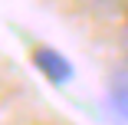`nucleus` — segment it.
I'll return each mask as SVG.
<instances>
[{
    "label": "nucleus",
    "mask_w": 128,
    "mask_h": 125,
    "mask_svg": "<svg viewBox=\"0 0 128 125\" xmlns=\"http://www.w3.org/2000/svg\"><path fill=\"white\" fill-rule=\"evenodd\" d=\"M30 59H33V69L43 79H49L53 86H66L76 76V66L66 59V53H59L56 46H36Z\"/></svg>",
    "instance_id": "obj_1"
},
{
    "label": "nucleus",
    "mask_w": 128,
    "mask_h": 125,
    "mask_svg": "<svg viewBox=\"0 0 128 125\" xmlns=\"http://www.w3.org/2000/svg\"><path fill=\"white\" fill-rule=\"evenodd\" d=\"M108 105L118 118L128 122V69H118L112 72V79H108Z\"/></svg>",
    "instance_id": "obj_2"
},
{
    "label": "nucleus",
    "mask_w": 128,
    "mask_h": 125,
    "mask_svg": "<svg viewBox=\"0 0 128 125\" xmlns=\"http://www.w3.org/2000/svg\"><path fill=\"white\" fill-rule=\"evenodd\" d=\"M79 4H82L86 10H92V13H98V17H112V13L125 10L128 0H79Z\"/></svg>",
    "instance_id": "obj_3"
},
{
    "label": "nucleus",
    "mask_w": 128,
    "mask_h": 125,
    "mask_svg": "<svg viewBox=\"0 0 128 125\" xmlns=\"http://www.w3.org/2000/svg\"><path fill=\"white\" fill-rule=\"evenodd\" d=\"M118 43H122V53H125V59H128V17L122 20V30H118Z\"/></svg>",
    "instance_id": "obj_4"
}]
</instances>
